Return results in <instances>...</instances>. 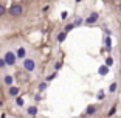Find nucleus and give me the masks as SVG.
Here are the masks:
<instances>
[{
  "label": "nucleus",
  "mask_w": 121,
  "mask_h": 118,
  "mask_svg": "<svg viewBox=\"0 0 121 118\" xmlns=\"http://www.w3.org/2000/svg\"><path fill=\"white\" fill-rule=\"evenodd\" d=\"M6 13L11 17H20L23 14V6L20 3H11V6L6 9Z\"/></svg>",
  "instance_id": "1"
},
{
  "label": "nucleus",
  "mask_w": 121,
  "mask_h": 118,
  "mask_svg": "<svg viewBox=\"0 0 121 118\" xmlns=\"http://www.w3.org/2000/svg\"><path fill=\"white\" fill-rule=\"evenodd\" d=\"M22 67L25 72H34L36 70V61L31 59V57H25L23 61H22Z\"/></svg>",
  "instance_id": "2"
},
{
  "label": "nucleus",
  "mask_w": 121,
  "mask_h": 118,
  "mask_svg": "<svg viewBox=\"0 0 121 118\" xmlns=\"http://www.w3.org/2000/svg\"><path fill=\"white\" fill-rule=\"evenodd\" d=\"M3 59H5V62H6V65H9V67L16 65V64H17V61H19L14 51H6L5 56H3Z\"/></svg>",
  "instance_id": "3"
},
{
  "label": "nucleus",
  "mask_w": 121,
  "mask_h": 118,
  "mask_svg": "<svg viewBox=\"0 0 121 118\" xmlns=\"http://www.w3.org/2000/svg\"><path fill=\"white\" fill-rule=\"evenodd\" d=\"M98 110H99L98 104H89L86 107V110H84V114H82V117H93Z\"/></svg>",
  "instance_id": "4"
},
{
  "label": "nucleus",
  "mask_w": 121,
  "mask_h": 118,
  "mask_svg": "<svg viewBox=\"0 0 121 118\" xmlns=\"http://www.w3.org/2000/svg\"><path fill=\"white\" fill-rule=\"evenodd\" d=\"M98 20H99V13L93 11V13H90L89 17L84 19V23H86V25H93V23H96Z\"/></svg>",
  "instance_id": "5"
},
{
  "label": "nucleus",
  "mask_w": 121,
  "mask_h": 118,
  "mask_svg": "<svg viewBox=\"0 0 121 118\" xmlns=\"http://www.w3.org/2000/svg\"><path fill=\"white\" fill-rule=\"evenodd\" d=\"M112 36H107V34H104V50L107 51V53H112Z\"/></svg>",
  "instance_id": "6"
},
{
  "label": "nucleus",
  "mask_w": 121,
  "mask_h": 118,
  "mask_svg": "<svg viewBox=\"0 0 121 118\" xmlns=\"http://www.w3.org/2000/svg\"><path fill=\"white\" fill-rule=\"evenodd\" d=\"M8 95L9 96H19L20 95V89H19L17 86H11V87H8Z\"/></svg>",
  "instance_id": "7"
},
{
  "label": "nucleus",
  "mask_w": 121,
  "mask_h": 118,
  "mask_svg": "<svg viewBox=\"0 0 121 118\" xmlns=\"http://www.w3.org/2000/svg\"><path fill=\"white\" fill-rule=\"evenodd\" d=\"M16 56H17V59H25L26 57V50H25V47H19L17 51H16Z\"/></svg>",
  "instance_id": "8"
},
{
  "label": "nucleus",
  "mask_w": 121,
  "mask_h": 118,
  "mask_svg": "<svg viewBox=\"0 0 121 118\" xmlns=\"http://www.w3.org/2000/svg\"><path fill=\"white\" fill-rule=\"evenodd\" d=\"M3 84H5V86H8V87L14 86V76H11V75H6V76L3 78Z\"/></svg>",
  "instance_id": "9"
},
{
  "label": "nucleus",
  "mask_w": 121,
  "mask_h": 118,
  "mask_svg": "<svg viewBox=\"0 0 121 118\" xmlns=\"http://www.w3.org/2000/svg\"><path fill=\"white\" fill-rule=\"evenodd\" d=\"M37 106H30V107H26V114L30 115V117H36L37 115Z\"/></svg>",
  "instance_id": "10"
},
{
  "label": "nucleus",
  "mask_w": 121,
  "mask_h": 118,
  "mask_svg": "<svg viewBox=\"0 0 121 118\" xmlns=\"http://www.w3.org/2000/svg\"><path fill=\"white\" fill-rule=\"evenodd\" d=\"M109 70H110V67H107V65L104 64V65H101V67L98 68V73H99L101 76H106L107 73H109Z\"/></svg>",
  "instance_id": "11"
},
{
  "label": "nucleus",
  "mask_w": 121,
  "mask_h": 118,
  "mask_svg": "<svg viewBox=\"0 0 121 118\" xmlns=\"http://www.w3.org/2000/svg\"><path fill=\"white\" fill-rule=\"evenodd\" d=\"M47 89H48V82H47V81H42V82H39V86H37V90H39V93L45 92Z\"/></svg>",
  "instance_id": "12"
},
{
  "label": "nucleus",
  "mask_w": 121,
  "mask_h": 118,
  "mask_svg": "<svg viewBox=\"0 0 121 118\" xmlns=\"http://www.w3.org/2000/svg\"><path fill=\"white\" fill-rule=\"evenodd\" d=\"M67 34H68V33H65L64 30H62V31H60L59 34H57V37H56V39H57V42H59V44H62L65 39H67Z\"/></svg>",
  "instance_id": "13"
},
{
  "label": "nucleus",
  "mask_w": 121,
  "mask_h": 118,
  "mask_svg": "<svg viewBox=\"0 0 121 118\" xmlns=\"http://www.w3.org/2000/svg\"><path fill=\"white\" fill-rule=\"evenodd\" d=\"M104 64L107 65V67H112V65L115 64V61H113V57L109 54V56H106V61H104Z\"/></svg>",
  "instance_id": "14"
},
{
  "label": "nucleus",
  "mask_w": 121,
  "mask_h": 118,
  "mask_svg": "<svg viewBox=\"0 0 121 118\" xmlns=\"http://www.w3.org/2000/svg\"><path fill=\"white\" fill-rule=\"evenodd\" d=\"M96 100L98 101H104L106 100V92H104V90H99V92L96 93Z\"/></svg>",
  "instance_id": "15"
},
{
  "label": "nucleus",
  "mask_w": 121,
  "mask_h": 118,
  "mask_svg": "<svg viewBox=\"0 0 121 118\" xmlns=\"http://www.w3.org/2000/svg\"><path fill=\"white\" fill-rule=\"evenodd\" d=\"M23 104H25V100L19 95V96H16V106H19V107H23Z\"/></svg>",
  "instance_id": "16"
},
{
  "label": "nucleus",
  "mask_w": 121,
  "mask_h": 118,
  "mask_svg": "<svg viewBox=\"0 0 121 118\" xmlns=\"http://www.w3.org/2000/svg\"><path fill=\"white\" fill-rule=\"evenodd\" d=\"M71 30H75V23H73V22H70V23H65L64 31H65V33H70Z\"/></svg>",
  "instance_id": "17"
},
{
  "label": "nucleus",
  "mask_w": 121,
  "mask_h": 118,
  "mask_svg": "<svg viewBox=\"0 0 121 118\" xmlns=\"http://www.w3.org/2000/svg\"><path fill=\"white\" fill-rule=\"evenodd\" d=\"M117 114V104H113L110 109H109V112H107V117L110 118V117H113V115Z\"/></svg>",
  "instance_id": "18"
},
{
  "label": "nucleus",
  "mask_w": 121,
  "mask_h": 118,
  "mask_svg": "<svg viewBox=\"0 0 121 118\" xmlns=\"http://www.w3.org/2000/svg\"><path fill=\"white\" fill-rule=\"evenodd\" d=\"M118 89V82H112L110 86H109V93H115Z\"/></svg>",
  "instance_id": "19"
},
{
  "label": "nucleus",
  "mask_w": 121,
  "mask_h": 118,
  "mask_svg": "<svg viewBox=\"0 0 121 118\" xmlns=\"http://www.w3.org/2000/svg\"><path fill=\"white\" fill-rule=\"evenodd\" d=\"M57 73H59V72H53V73H50V75H47L45 81H47V82H50V81H53V79H54V78H56V76H57Z\"/></svg>",
  "instance_id": "20"
},
{
  "label": "nucleus",
  "mask_w": 121,
  "mask_h": 118,
  "mask_svg": "<svg viewBox=\"0 0 121 118\" xmlns=\"http://www.w3.org/2000/svg\"><path fill=\"white\" fill-rule=\"evenodd\" d=\"M73 23H75V28H76V26H81V25H84V19H82V17H76Z\"/></svg>",
  "instance_id": "21"
},
{
  "label": "nucleus",
  "mask_w": 121,
  "mask_h": 118,
  "mask_svg": "<svg viewBox=\"0 0 121 118\" xmlns=\"http://www.w3.org/2000/svg\"><path fill=\"white\" fill-rule=\"evenodd\" d=\"M62 65H64L62 61H56V64H54V72H59L60 68H62Z\"/></svg>",
  "instance_id": "22"
},
{
  "label": "nucleus",
  "mask_w": 121,
  "mask_h": 118,
  "mask_svg": "<svg viewBox=\"0 0 121 118\" xmlns=\"http://www.w3.org/2000/svg\"><path fill=\"white\" fill-rule=\"evenodd\" d=\"M6 9H8V8H5L3 5L0 3V17H3V16L6 14Z\"/></svg>",
  "instance_id": "23"
},
{
  "label": "nucleus",
  "mask_w": 121,
  "mask_h": 118,
  "mask_svg": "<svg viewBox=\"0 0 121 118\" xmlns=\"http://www.w3.org/2000/svg\"><path fill=\"white\" fill-rule=\"evenodd\" d=\"M5 67H6V62H5V59H3V57H0V68L3 70Z\"/></svg>",
  "instance_id": "24"
},
{
  "label": "nucleus",
  "mask_w": 121,
  "mask_h": 118,
  "mask_svg": "<svg viewBox=\"0 0 121 118\" xmlns=\"http://www.w3.org/2000/svg\"><path fill=\"white\" fill-rule=\"evenodd\" d=\"M34 101H36V103H39V101H42V95H40V93L34 95Z\"/></svg>",
  "instance_id": "25"
},
{
  "label": "nucleus",
  "mask_w": 121,
  "mask_h": 118,
  "mask_svg": "<svg viewBox=\"0 0 121 118\" xmlns=\"http://www.w3.org/2000/svg\"><path fill=\"white\" fill-rule=\"evenodd\" d=\"M50 11V5H45V6L42 8V13H48Z\"/></svg>",
  "instance_id": "26"
},
{
  "label": "nucleus",
  "mask_w": 121,
  "mask_h": 118,
  "mask_svg": "<svg viewBox=\"0 0 121 118\" xmlns=\"http://www.w3.org/2000/svg\"><path fill=\"white\" fill-rule=\"evenodd\" d=\"M67 16H68V13H67V11H64V13L60 14V19H62V20H65V19H67Z\"/></svg>",
  "instance_id": "27"
},
{
  "label": "nucleus",
  "mask_w": 121,
  "mask_h": 118,
  "mask_svg": "<svg viewBox=\"0 0 121 118\" xmlns=\"http://www.w3.org/2000/svg\"><path fill=\"white\" fill-rule=\"evenodd\" d=\"M0 107H3V101L0 100Z\"/></svg>",
  "instance_id": "28"
},
{
  "label": "nucleus",
  "mask_w": 121,
  "mask_h": 118,
  "mask_svg": "<svg viewBox=\"0 0 121 118\" xmlns=\"http://www.w3.org/2000/svg\"><path fill=\"white\" fill-rule=\"evenodd\" d=\"M0 118H6V115H5V114H2V117H0Z\"/></svg>",
  "instance_id": "29"
},
{
  "label": "nucleus",
  "mask_w": 121,
  "mask_h": 118,
  "mask_svg": "<svg viewBox=\"0 0 121 118\" xmlns=\"http://www.w3.org/2000/svg\"><path fill=\"white\" fill-rule=\"evenodd\" d=\"M120 9H121V3H120Z\"/></svg>",
  "instance_id": "30"
}]
</instances>
